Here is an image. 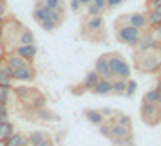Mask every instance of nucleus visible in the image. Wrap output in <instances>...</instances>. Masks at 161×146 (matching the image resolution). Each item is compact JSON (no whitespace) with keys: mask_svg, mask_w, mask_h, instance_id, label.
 Instances as JSON below:
<instances>
[{"mask_svg":"<svg viewBox=\"0 0 161 146\" xmlns=\"http://www.w3.org/2000/svg\"><path fill=\"white\" fill-rule=\"evenodd\" d=\"M44 2L49 9H62V6H64L62 0H44Z\"/></svg>","mask_w":161,"mask_h":146,"instance_id":"nucleus-36","label":"nucleus"},{"mask_svg":"<svg viewBox=\"0 0 161 146\" xmlns=\"http://www.w3.org/2000/svg\"><path fill=\"white\" fill-rule=\"evenodd\" d=\"M147 22H148V27L159 25L161 23V8L148 9V13H147Z\"/></svg>","mask_w":161,"mask_h":146,"instance_id":"nucleus-21","label":"nucleus"},{"mask_svg":"<svg viewBox=\"0 0 161 146\" xmlns=\"http://www.w3.org/2000/svg\"><path fill=\"white\" fill-rule=\"evenodd\" d=\"M25 108L29 110H38V108H44L45 105H47V99H45V96L42 94V92H38V90H35L33 88V92H31L29 99L25 103H22Z\"/></svg>","mask_w":161,"mask_h":146,"instance_id":"nucleus-9","label":"nucleus"},{"mask_svg":"<svg viewBox=\"0 0 161 146\" xmlns=\"http://www.w3.org/2000/svg\"><path fill=\"white\" fill-rule=\"evenodd\" d=\"M94 70L100 74V78H105V80H116L114 78V74L109 70V54H102L100 58L96 60L94 63Z\"/></svg>","mask_w":161,"mask_h":146,"instance_id":"nucleus-7","label":"nucleus"},{"mask_svg":"<svg viewBox=\"0 0 161 146\" xmlns=\"http://www.w3.org/2000/svg\"><path fill=\"white\" fill-rule=\"evenodd\" d=\"M13 94V90L8 87H0V103H4V105H8L9 103V97Z\"/></svg>","mask_w":161,"mask_h":146,"instance_id":"nucleus-30","label":"nucleus"},{"mask_svg":"<svg viewBox=\"0 0 161 146\" xmlns=\"http://www.w3.org/2000/svg\"><path fill=\"white\" fill-rule=\"evenodd\" d=\"M158 99H159L158 88H152V90H148V92L143 96V101H147V103H158Z\"/></svg>","mask_w":161,"mask_h":146,"instance_id":"nucleus-29","label":"nucleus"},{"mask_svg":"<svg viewBox=\"0 0 161 146\" xmlns=\"http://www.w3.org/2000/svg\"><path fill=\"white\" fill-rule=\"evenodd\" d=\"M158 74L161 76V63H159V67H158Z\"/></svg>","mask_w":161,"mask_h":146,"instance_id":"nucleus-49","label":"nucleus"},{"mask_svg":"<svg viewBox=\"0 0 161 146\" xmlns=\"http://www.w3.org/2000/svg\"><path fill=\"white\" fill-rule=\"evenodd\" d=\"M13 52H16L18 56H22L27 63H33L35 58H36L38 54V49H36V44H31V45H16Z\"/></svg>","mask_w":161,"mask_h":146,"instance_id":"nucleus-10","label":"nucleus"},{"mask_svg":"<svg viewBox=\"0 0 161 146\" xmlns=\"http://www.w3.org/2000/svg\"><path fill=\"white\" fill-rule=\"evenodd\" d=\"M6 11H8V4H6V0H0V16H6Z\"/></svg>","mask_w":161,"mask_h":146,"instance_id":"nucleus-42","label":"nucleus"},{"mask_svg":"<svg viewBox=\"0 0 161 146\" xmlns=\"http://www.w3.org/2000/svg\"><path fill=\"white\" fill-rule=\"evenodd\" d=\"M116 36H118V40H119L121 44L136 47V44H138L139 36H141V31L136 29V27H132L130 23L125 22V23H119V25H118Z\"/></svg>","mask_w":161,"mask_h":146,"instance_id":"nucleus-2","label":"nucleus"},{"mask_svg":"<svg viewBox=\"0 0 161 146\" xmlns=\"http://www.w3.org/2000/svg\"><path fill=\"white\" fill-rule=\"evenodd\" d=\"M45 137H47V133H45V132L35 130V132H31L29 135H27V143H29V146H33V144H36V143H40V141L45 139Z\"/></svg>","mask_w":161,"mask_h":146,"instance_id":"nucleus-26","label":"nucleus"},{"mask_svg":"<svg viewBox=\"0 0 161 146\" xmlns=\"http://www.w3.org/2000/svg\"><path fill=\"white\" fill-rule=\"evenodd\" d=\"M36 42V38H35V33L29 31L27 27H22V31L18 33V38H16V44L18 45H31Z\"/></svg>","mask_w":161,"mask_h":146,"instance_id":"nucleus-17","label":"nucleus"},{"mask_svg":"<svg viewBox=\"0 0 161 146\" xmlns=\"http://www.w3.org/2000/svg\"><path fill=\"white\" fill-rule=\"evenodd\" d=\"M109 70L114 74V78H123V80H129L132 72L130 65L119 54H109Z\"/></svg>","mask_w":161,"mask_h":146,"instance_id":"nucleus-3","label":"nucleus"},{"mask_svg":"<svg viewBox=\"0 0 161 146\" xmlns=\"http://www.w3.org/2000/svg\"><path fill=\"white\" fill-rule=\"evenodd\" d=\"M69 6H71V11H73V13H78L80 8H81L80 0H71V2H69Z\"/></svg>","mask_w":161,"mask_h":146,"instance_id":"nucleus-38","label":"nucleus"},{"mask_svg":"<svg viewBox=\"0 0 161 146\" xmlns=\"http://www.w3.org/2000/svg\"><path fill=\"white\" fill-rule=\"evenodd\" d=\"M11 90H13L15 97H16L20 103H25V101H27V99H29V96H31V92H33V88L27 87V85H18V87L11 88Z\"/></svg>","mask_w":161,"mask_h":146,"instance_id":"nucleus-18","label":"nucleus"},{"mask_svg":"<svg viewBox=\"0 0 161 146\" xmlns=\"http://www.w3.org/2000/svg\"><path fill=\"white\" fill-rule=\"evenodd\" d=\"M158 49V40L154 34L143 31L139 36L138 44H136V52H147V51H156Z\"/></svg>","mask_w":161,"mask_h":146,"instance_id":"nucleus-6","label":"nucleus"},{"mask_svg":"<svg viewBox=\"0 0 161 146\" xmlns=\"http://www.w3.org/2000/svg\"><path fill=\"white\" fill-rule=\"evenodd\" d=\"M125 0H107V8H118V6H119V4H123Z\"/></svg>","mask_w":161,"mask_h":146,"instance_id":"nucleus-39","label":"nucleus"},{"mask_svg":"<svg viewBox=\"0 0 161 146\" xmlns=\"http://www.w3.org/2000/svg\"><path fill=\"white\" fill-rule=\"evenodd\" d=\"M35 117H36L38 121H45V123H53V121H60V117L49 108H38L35 110Z\"/></svg>","mask_w":161,"mask_h":146,"instance_id":"nucleus-16","label":"nucleus"},{"mask_svg":"<svg viewBox=\"0 0 161 146\" xmlns=\"http://www.w3.org/2000/svg\"><path fill=\"white\" fill-rule=\"evenodd\" d=\"M33 146H53V141L49 137H45V139H42L40 143H36V144H33Z\"/></svg>","mask_w":161,"mask_h":146,"instance_id":"nucleus-40","label":"nucleus"},{"mask_svg":"<svg viewBox=\"0 0 161 146\" xmlns=\"http://www.w3.org/2000/svg\"><path fill=\"white\" fill-rule=\"evenodd\" d=\"M103 29V16L96 15V16H89V20L85 22V31L89 34H96V33H102Z\"/></svg>","mask_w":161,"mask_h":146,"instance_id":"nucleus-13","label":"nucleus"},{"mask_svg":"<svg viewBox=\"0 0 161 146\" xmlns=\"http://www.w3.org/2000/svg\"><path fill=\"white\" fill-rule=\"evenodd\" d=\"M85 117H87L89 123H92V124H102L103 119H105L100 110H85Z\"/></svg>","mask_w":161,"mask_h":146,"instance_id":"nucleus-24","label":"nucleus"},{"mask_svg":"<svg viewBox=\"0 0 161 146\" xmlns=\"http://www.w3.org/2000/svg\"><path fill=\"white\" fill-rule=\"evenodd\" d=\"M112 121L118 123V124H121V126H127V128H130V126H132V119L127 116V114H116Z\"/></svg>","mask_w":161,"mask_h":146,"instance_id":"nucleus-27","label":"nucleus"},{"mask_svg":"<svg viewBox=\"0 0 161 146\" xmlns=\"http://www.w3.org/2000/svg\"><path fill=\"white\" fill-rule=\"evenodd\" d=\"M123 20L127 23H130L132 27L139 29L141 33L148 29V22H147V15H145V13H130V15L125 16Z\"/></svg>","mask_w":161,"mask_h":146,"instance_id":"nucleus-11","label":"nucleus"},{"mask_svg":"<svg viewBox=\"0 0 161 146\" xmlns=\"http://www.w3.org/2000/svg\"><path fill=\"white\" fill-rule=\"evenodd\" d=\"M36 76V70L35 67L31 65H25V67H20V69H15V74H13V80L15 81H20V83H31Z\"/></svg>","mask_w":161,"mask_h":146,"instance_id":"nucleus-8","label":"nucleus"},{"mask_svg":"<svg viewBox=\"0 0 161 146\" xmlns=\"http://www.w3.org/2000/svg\"><path fill=\"white\" fill-rule=\"evenodd\" d=\"M2 146H29L27 135H24V133H20V132H15L11 137L6 139V141L2 143Z\"/></svg>","mask_w":161,"mask_h":146,"instance_id":"nucleus-15","label":"nucleus"},{"mask_svg":"<svg viewBox=\"0 0 161 146\" xmlns=\"http://www.w3.org/2000/svg\"><path fill=\"white\" fill-rule=\"evenodd\" d=\"M40 27L44 31H47V33H51V31H54L58 27V23H54L53 20H44V22H40Z\"/></svg>","mask_w":161,"mask_h":146,"instance_id":"nucleus-33","label":"nucleus"},{"mask_svg":"<svg viewBox=\"0 0 161 146\" xmlns=\"http://www.w3.org/2000/svg\"><path fill=\"white\" fill-rule=\"evenodd\" d=\"M136 90H138V83H136L134 80H127V88H125V96L132 97V96L136 94Z\"/></svg>","mask_w":161,"mask_h":146,"instance_id":"nucleus-31","label":"nucleus"},{"mask_svg":"<svg viewBox=\"0 0 161 146\" xmlns=\"http://www.w3.org/2000/svg\"><path fill=\"white\" fill-rule=\"evenodd\" d=\"M134 60H136V67H138L139 72L154 74V72H158V67L161 63V52L159 51L136 52Z\"/></svg>","mask_w":161,"mask_h":146,"instance_id":"nucleus-1","label":"nucleus"},{"mask_svg":"<svg viewBox=\"0 0 161 146\" xmlns=\"http://www.w3.org/2000/svg\"><path fill=\"white\" fill-rule=\"evenodd\" d=\"M4 20H6V16H0V23L4 22Z\"/></svg>","mask_w":161,"mask_h":146,"instance_id":"nucleus-50","label":"nucleus"},{"mask_svg":"<svg viewBox=\"0 0 161 146\" xmlns=\"http://www.w3.org/2000/svg\"><path fill=\"white\" fill-rule=\"evenodd\" d=\"M125 88H127V80L123 78H116L112 80V94H125Z\"/></svg>","mask_w":161,"mask_h":146,"instance_id":"nucleus-25","label":"nucleus"},{"mask_svg":"<svg viewBox=\"0 0 161 146\" xmlns=\"http://www.w3.org/2000/svg\"><path fill=\"white\" fill-rule=\"evenodd\" d=\"M100 112H102L103 117H112V114H114V112H112V108H107V107H105V108H102Z\"/></svg>","mask_w":161,"mask_h":146,"instance_id":"nucleus-44","label":"nucleus"},{"mask_svg":"<svg viewBox=\"0 0 161 146\" xmlns=\"http://www.w3.org/2000/svg\"><path fill=\"white\" fill-rule=\"evenodd\" d=\"M0 72L6 74V76H9L11 80H13V74H15V69L9 65L8 61H6V58H0Z\"/></svg>","mask_w":161,"mask_h":146,"instance_id":"nucleus-28","label":"nucleus"},{"mask_svg":"<svg viewBox=\"0 0 161 146\" xmlns=\"http://www.w3.org/2000/svg\"><path fill=\"white\" fill-rule=\"evenodd\" d=\"M22 23L15 20V18H6L4 20V34H2V42H15L18 38V33L22 31Z\"/></svg>","mask_w":161,"mask_h":146,"instance_id":"nucleus-5","label":"nucleus"},{"mask_svg":"<svg viewBox=\"0 0 161 146\" xmlns=\"http://www.w3.org/2000/svg\"><path fill=\"white\" fill-rule=\"evenodd\" d=\"M109 137L114 141V139H127V137H132V132L130 128H127V126H121V124L118 123H110V130H109Z\"/></svg>","mask_w":161,"mask_h":146,"instance_id":"nucleus-12","label":"nucleus"},{"mask_svg":"<svg viewBox=\"0 0 161 146\" xmlns=\"http://www.w3.org/2000/svg\"><path fill=\"white\" fill-rule=\"evenodd\" d=\"M13 133H15V126H13V123H9V121L0 123V143H4L6 139H9Z\"/></svg>","mask_w":161,"mask_h":146,"instance_id":"nucleus-23","label":"nucleus"},{"mask_svg":"<svg viewBox=\"0 0 161 146\" xmlns=\"http://www.w3.org/2000/svg\"><path fill=\"white\" fill-rule=\"evenodd\" d=\"M123 146H136V144H134V143L130 141V143H127V144H123Z\"/></svg>","mask_w":161,"mask_h":146,"instance_id":"nucleus-48","label":"nucleus"},{"mask_svg":"<svg viewBox=\"0 0 161 146\" xmlns=\"http://www.w3.org/2000/svg\"><path fill=\"white\" fill-rule=\"evenodd\" d=\"M49 15H51V9L47 8V6H42V8H35L33 9V18H35L38 23L44 22V20H49Z\"/></svg>","mask_w":161,"mask_h":146,"instance_id":"nucleus-22","label":"nucleus"},{"mask_svg":"<svg viewBox=\"0 0 161 146\" xmlns=\"http://www.w3.org/2000/svg\"><path fill=\"white\" fill-rule=\"evenodd\" d=\"M92 2H94V4H96L100 9H102V11L107 8V0H92Z\"/></svg>","mask_w":161,"mask_h":146,"instance_id":"nucleus-45","label":"nucleus"},{"mask_svg":"<svg viewBox=\"0 0 161 146\" xmlns=\"http://www.w3.org/2000/svg\"><path fill=\"white\" fill-rule=\"evenodd\" d=\"M152 34L156 36V40H158V42H161V23L154 27V33H152Z\"/></svg>","mask_w":161,"mask_h":146,"instance_id":"nucleus-41","label":"nucleus"},{"mask_svg":"<svg viewBox=\"0 0 161 146\" xmlns=\"http://www.w3.org/2000/svg\"><path fill=\"white\" fill-rule=\"evenodd\" d=\"M85 8H87V15H89V16H96V15H100V13H102V9L98 8V6H96L94 2L87 4Z\"/></svg>","mask_w":161,"mask_h":146,"instance_id":"nucleus-34","label":"nucleus"},{"mask_svg":"<svg viewBox=\"0 0 161 146\" xmlns=\"http://www.w3.org/2000/svg\"><path fill=\"white\" fill-rule=\"evenodd\" d=\"M92 92L98 96H107V94H112V81L110 80H105V78H100L98 83L92 87Z\"/></svg>","mask_w":161,"mask_h":146,"instance_id":"nucleus-14","label":"nucleus"},{"mask_svg":"<svg viewBox=\"0 0 161 146\" xmlns=\"http://www.w3.org/2000/svg\"><path fill=\"white\" fill-rule=\"evenodd\" d=\"M100 128H98V132L102 133V135H105V137H109V130H110V124H105V123H102V124H98Z\"/></svg>","mask_w":161,"mask_h":146,"instance_id":"nucleus-37","label":"nucleus"},{"mask_svg":"<svg viewBox=\"0 0 161 146\" xmlns=\"http://www.w3.org/2000/svg\"><path fill=\"white\" fill-rule=\"evenodd\" d=\"M98 80H100V74L96 72V70H89V72L85 74L83 81H81V88H83V90H92V87L98 83Z\"/></svg>","mask_w":161,"mask_h":146,"instance_id":"nucleus-19","label":"nucleus"},{"mask_svg":"<svg viewBox=\"0 0 161 146\" xmlns=\"http://www.w3.org/2000/svg\"><path fill=\"white\" fill-rule=\"evenodd\" d=\"M91 2H92V0H80L81 6H87V4H91Z\"/></svg>","mask_w":161,"mask_h":146,"instance_id":"nucleus-47","label":"nucleus"},{"mask_svg":"<svg viewBox=\"0 0 161 146\" xmlns=\"http://www.w3.org/2000/svg\"><path fill=\"white\" fill-rule=\"evenodd\" d=\"M6 121H9V108L8 105L0 103V123H6Z\"/></svg>","mask_w":161,"mask_h":146,"instance_id":"nucleus-32","label":"nucleus"},{"mask_svg":"<svg viewBox=\"0 0 161 146\" xmlns=\"http://www.w3.org/2000/svg\"><path fill=\"white\" fill-rule=\"evenodd\" d=\"M148 8H150V9L161 8V0H148Z\"/></svg>","mask_w":161,"mask_h":146,"instance_id":"nucleus-43","label":"nucleus"},{"mask_svg":"<svg viewBox=\"0 0 161 146\" xmlns=\"http://www.w3.org/2000/svg\"><path fill=\"white\" fill-rule=\"evenodd\" d=\"M141 117L147 124L150 126H156V124L161 123V105L158 103H141Z\"/></svg>","mask_w":161,"mask_h":146,"instance_id":"nucleus-4","label":"nucleus"},{"mask_svg":"<svg viewBox=\"0 0 161 146\" xmlns=\"http://www.w3.org/2000/svg\"><path fill=\"white\" fill-rule=\"evenodd\" d=\"M4 58H6V61H8L9 65L13 67V69H20V67L29 65V63H27V61H25V60L22 58V56H18V54H16V52H13V51L8 52V54H6Z\"/></svg>","mask_w":161,"mask_h":146,"instance_id":"nucleus-20","label":"nucleus"},{"mask_svg":"<svg viewBox=\"0 0 161 146\" xmlns=\"http://www.w3.org/2000/svg\"><path fill=\"white\" fill-rule=\"evenodd\" d=\"M0 87H8V88H13V80L6 76V74L0 72Z\"/></svg>","mask_w":161,"mask_h":146,"instance_id":"nucleus-35","label":"nucleus"},{"mask_svg":"<svg viewBox=\"0 0 161 146\" xmlns=\"http://www.w3.org/2000/svg\"><path fill=\"white\" fill-rule=\"evenodd\" d=\"M2 34H4V22L0 23V42H2Z\"/></svg>","mask_w":161,"mask_h":146,"instance_id":"nucleus-46","label":"nucleus"}]
</instances>
